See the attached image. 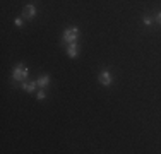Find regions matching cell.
<instances>
[{"mask_svg":"<svg viewBox=\"0 0 161 154\" xmlns=\"http://www.w3.org/2000/svg\"><path fill=\"white\" fill-rule=\"evenodd\" d=\"M28 74H29V70L26 69V65L24 63H17L16 69H14V72H12V79L17 80V82H24Z\"/></svg>","mask_w":161,"mask_h":154,"instance_id":"6da1fadb","label":"cell"},{"mask_svg":"<svg viewBox=\"0 0 161 154\" xmlns=\"http://www.w3.org/2000/svg\"><path fill=\"white\" fill-rule=\"evenodd\" d=\"M77 38H79V29L77 28H70V29H67L64 33V36H62V40L65 41V43H75L77 41Z\"/></svg>","mask_w":161,"mask_h":154,"instance_id":"7a4b0ae2","label":"cell"},{"mask_svg":"<svg viewBox=\"0 0 161 154\" xmlns=\"http://www.w3.org/2000/svg\"><path fill=\"white\" fill-rule=\"evenodd\" d=\"M34 14H36V7L33 5V3H29V5L24 7V10H22V17L24 19H33Z\"/></svg>","mask_w":161,"mask_h":154,"instance_id":"3957f363","label":"cell"},{"mask_svg":"<svg viewBox=\"0 0 161 154\" xmlns=\"http://www.w3.org/2000/svg\"><path fill=\"white\" fill-rule=\"evenodd\" d=\"M98 79H99V82H101L103 86H106V87H108L110 84H112V75H110V72H108V70H103L101 74H99Z\"/></svg>","mask_w":161,"mask_h":154,"instance_id":"277c9868","label":"cell"},{"mask_svg":"<svg viewBox=\"0 0 161 154\" xmlns=\"http://www.w3.org/2000/svg\"><path fill=\"white\" fill-rule=\"evenodd\" d=\"M79 53V48H77V43H70L67 46V55L70 57V58H75Z\"/></svg>","mask_w":161,"mask_h":154,"instance_id":"5b68a950","label":"cell"},{"mask_svg":"<svg viewBox=\"0 0 161 154\" xmlns=\"http://www.w3.org/2000/svg\"><path fill=\"white\" fill-rule=\"evenodd\" d=\"M36 84H38V87H47L48 84H50V75H43V77H40V79L36 80Z\"/></svg>","mask_w":161,"mask_h":154,"instance_id":"8992f818","label":"cell"},{"mask_svg":"<svg viewBox=\"0 0 161 154\" xmlns=\"http://www.w3.org/2000/svg\"><path fill=\"white\" fill-rule=\"evenodd\" d=\"M38 87V84H36V80L34 82H29V84H26V82H22V89L24 91H28V92H33L34 89Z\"/></svg>","mask_w":161,"mask_h":154,"instance_id":"52a82bcc","label":"cell"},{"mask_svg":"<svg viewBox=\"0 0 161 154\" xmlns=\"http://www.w3.org/2000/svg\"><path fill=\"white\" fill-rule=\"evenodd\" d=\"M36 98L40 99V101H41V99H45V98H47V94H45V91H43V89H40V91L36 92Z\"/></svg>","mask_w":161,"mask_h":154,"instance_id":"ba28073f","label":"cell"},{"mask_svg":"<svg viewBox=\"0 0 161 154\" xmlns=\"http://www.w3.org/2000/svg\"><path fill=\"white\" fill-rule=\"evenodd\" d=\"M142 21H144V24H146V26H151V24H153V19H151V17H147V15H146Z\"/></svg>","mask_w":161,"mask_h":154,"instance_id":"9c48e42d","label":"cell"},{"mask_svg":"<svg viewBox=\"0 0 161 154\" xmlns=\"http://www.w3.org/2000/svg\"><path fill=\"white\" fill-rule=\"evenodd\" d=\"M156 21H158L159 24H161V12H158V14H156Z\"/></svg>","mask_w":161,"mask_h":154,"instance_id":"30bf717a","label":"cell"},{"mask_svg":"<svg viewBox=\"0 0 161 154\" xmlns=\"http://www.w3.org/2000/svg\"><path fill=\"white\" fill-rule=\"evenodd\" d=\"M16 26H22V19H16Z\"/></svg>","mask_w":161,"mask_h":154,"instance_id":"8fae6325","label":"cell"}]
</instances>
